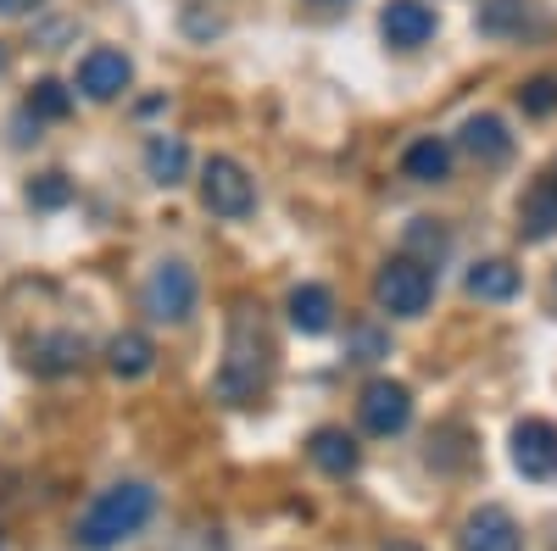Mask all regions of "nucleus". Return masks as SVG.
I'll return each instance as SVG.
<instances>
[{"instance_id": "nucleus-1", "label": "nucleus", "mask_w": 557, "mask_h": 551, "mask_svg": "<svg viewBox=\"0 0 557 551\" xmlns=\"http://www.w3.org/2000/svg\"><path fill=\"white\" fill-rule=\"evenodd\" d=\"M151 513H157V490H151V485H139V479H123V485L101 490V496H96V508L78 518V546H89V551H112V546H123V540H134L139 529H146Z\"/></svg>"}, {"instance_id": "nucleus-2", "label": "nucleus", "mask_w": 557, "mask_h": 551, "mask_svg": "<svg viewBox=\"0 0 557 551\" xmlns=\"http://www.w3.org/2000/svg\"><path fill=\"white\" fill-rule=\"evenodd\" d=\"M268 335H262V324H251V312L240 306L235 312V329H228V362H223V374H218V396H228V401H240V396H251L257 385H262V374H268Z\"/></svg>"}, {"instance_id": "nucleus-3", "label": "nucleus", "mask_w": 557, "mask_h": 551, "mask_svg": "<svg viewBox=\"0 0 557 551\" xmlns=\"http://www.w3.org/2000/svg\"><path fill=\"white\" fill-rule=\"evenodd\" d=\"M430 296H435V279H430V267L418 256H391L380 267V279H374V301L391 317H418L430 306Z\"/></svg>"}, {"instance_id": "nucleus-4", "label": "nucleus", "mask_w": 557, "mask_h": 551, "mask_svg": "<svg viewBox=\"0 0 557 551\" xmlns=\"http://www.w3.org/2000/svg\"><path fill=\"white\" fill-rule=\"evenodd\" d=\"M201 201H207V212H218V217H251L257 190H251V178H246L240 162L212 156V162L201 167Z\"/></svg>"}, {"instance_id": "nucleus-5", "label": "nucleus", "mask_w": 557, "mask_h": 551, "mask_svg": "<svg viewBox=\"0 0 557 551\" xmlns=\"http://www.w3.org/2000/svg\"><path fill=\"white\" fill-rule=\"evenodd\" d=\"M146 312L157 324H184L196 312V273L184 262H162L146 279Z\"/></svg>"}, {"instance_id": "nucleus-6", "label": "nucleus", "mask_w": 557, "mask_h": 551, "mask_svg": "<svg viewBox=\"0 0 557 551\" xmlns=\"http://www.w3.org/2000/svg\"><path fill=\"white\" fill-rule=\"evenodd\" d=\"M357 418L368 435H401L407 418H412V390L396 385V379H374L357 401Z\"/></svg>"}, {"instance_id": "nucleus-7", "label": "nucleus", "mask_w": 557, "mask_h": 551, "mask_svg": "<svg viewBox=\"0 0 557 551\" xmlns=\"http://www.w3.org/2000/svg\"><path fill=\"white\" fill-rule=\"evenodd\" d=\"M513 468L524 479H535V485L557 479V429L546 418H524L513 429Z\"/></svg>"}, {"instance_id": "nucleus-8", "label": "nucleus", "mask_w": 557, "mask_h": 551, "mask_svg": "<svg viewBox=\"0 0 557 551\" xmlns=\"http://www.w3.org/2000/svg\"><path fill=\"white\" fill-rule=\"evenodd\" d=\"M128 78H134L128 57L123 51H107V45H96V51L78 62V89H84L89 101H117L123 89H128Z\"/></svg>"}, {"instance_id": "nucleus-9", "label": "nucleus", "mask_w": 557, "mask_h": 551, "mask_svg": "<svg viewBox=\"0 0 557 551\" xmlns=\"http://www.w3.org/2000/svg\"><path fill=\"white\" fill-rule=\"evenodd\" d=\"M552 235H557V167H546L524 190V201H519V240L541 246Z\"/></svg>"}, {"instance_id": "nucleus-10", "label": "nucleus", "mask_w": 557, "mask_h": 551, "mask_svg": "<svg viewBox=\"0 0 557 551\" xmlns=\"http://www.w3.org/2000/svg\"><path fill=\"white\" fill-rule=\"evenodd\" d=\"M457 546L462 551H524V535H519V524H513L507 508H480V513H469Z\"/></svg>"}, {"instance_id": "nucleus-11", "label": "nucleus", "mask_w": 557, "mask_h": 551, "mask_svg": "<svg viewBox=\"0 0 557 551\" xmlns=\"http://www.w3.org/2000/svg\"><path fill=\"white\" fill-rule=\"evenodd\" d=\"M380 28H385V39L396 45V51H418V45L435 34V12L424 7V0H391Z\"/></svg>"}, {"instance_id": "nucleus-12", "label": "nucleus", "mask_w": 557, "mask_h": 551, "mask_svg": "<svg viewBox=\"0 0 557 551\" xmlns=\"http://www.w3.org/2000/svg\"><path fill=\"white\" fill-rule=\"evenodd\" d=\"M457 146L469 151V156H480V162H507V156H513V134H507L502 117L485 112V117H469V123H462Z\"/></svg>"}, {"instance_id": "nucleus-13", "label": "nucleus", "mask_w": 557, "mask_h": 551, "mask_svg": "<svg viewBox=\"0 0 557 551\" xmlns=\"http://www.w3.org/2000/svg\"><path fill=\"white\" fill-rule=\"evenodd\" d=\"M307 456L323 468V474H335V479H346L351 468H357V440L346 435V429H312V440H307Z\"/></svg>"}, {"instance_id": "nucleus-14", "label": "nucleus", "mask_w": 557, "mask_h": 551, "mask_svg": "<svg viewBox=\"0 0 557 551\" xmlns=\"http://www.w3.org/2000/svg\"><path fill=\"white\" fill-rule=\"evenodd\" d=\"M530 17H535L530 0H480L474 28H480V34H491V39H513V34H524V28H530Z\"/></svg>"}, {"instance_id": "nucleus-15", "label": "nucleus", "mask_w": 557, "mask_h": 551, "mask_svg": "<svg viewBox=\"0 0 557 551\" xmlns=\"http://www.w3.org/2000/svg\"><path fill=\"white\" fill-rule=\"evenodd\" d=\"M290 324L301 335H323L335 324V296L323 290V285H296L290 290Z\"/></svg>"}, {"instance_id": "nucleus-16", "label": "nucleus", "mask_w": 557, "mask_h": 551, "mask_svg": "<svg viewBox=\"0 0 557 551\" xmlns=\"http://www.w3.org/2000/svg\"><path fill=\"white\" fill-rule=\"evenodd\" d=\"M519 285H524V279H519V267H513V262H502V256L469 267V296H480V301H513Z\"/></svg>"}, {"instance_id": "nucleus-17", "label": "nucleus", "mask_w": 557, "mask_h": 551, "mask_svg": "<svg viewBox=\"0 0 557 551\" xmlns=\"http://www.w3.org/2000/svg\"><path fill=\"white\" fill-rule=\"evenodd\" d=\"M28 362H34V374H45V379L73 374V367L84 362V340L78 335H45V340H34Z\"/></svg>"}, {"instance_id": "nucleus-18", "label": "nucleus", "mask_w": 557, "mask_h": 551, "mask_svg": "<svg viewBox=\"0 0 557 551\" xmlns=\"http://www.w3.org/2000/svg\"><path fill=\"white\" fill-rule=\"evenodd\" d=\"M107 362H112V374H117V379H146L151 367H157V346H151L146 335L123 329V335L107 346Z\"/></svg>"}, {"instance_id": "nucleus-19", "label": "nucleus", "mask_w": 557, "mask_h": 551, "mask_svg": "<svg viewBox=\"0 0 557 551\" xmlns=\"http://www.w3.org/2000/svg\"><path fill=\"white\" fill-rule=\"evenodd\" d=\"M401 173L418 178V184H441L451 173V146L435 140V134H424V140H412L407 156H401Z\"/></svg>"}, {"instance_id": "nucleus-20", "label": "nucleus", "mask_w": 557, "mask_h": 551, "mask_svg": "<svg viewBox=\"0 0 557 551\" xmlns=\"http://www.w3.org/2000/svg\"><path fill=\"white\" fill-rule=\"evenodd\" d=\"M184 167H190V146H184L178 134H157V140L146 146V173L157 184H168V190L184 178Z\"/></svg>"}, {"instance_id": "nucleus-21", "label": "nucleus", "mask_w": 557, "mask_h": 551, "mask_svg": "<svg viewBox=\"0 0 557 551\" xmlns=\"http://www.w3.org/2000/svg\"><path fill=\"white\" fill-rule=\"evenodd\" d=\"M28 112H34V117L62 123V117L73 112V89H67V84H57V78H39V84L28 89Z\"/></svg>"}, {"instance_id": "nucleus-22", "label": "nucleus", "mask_w": 557, "mask_h": 551, "mask_svg": "<svg viewBox=\"0 0 557 551\" xmlns=\"http://www.w3.org/2000/svg\"><path fill=\"white\" fill-rule=\"evenodd\" d=\"M73 201V178L67 173H39L34 184H28V206L34 212H62Z\"/></svg>"}, {"instance_id": "nucleus-23", "label": "nucleus", "mask_w": 557, "mask_h": 551, "mask_svg": "<svg viewBox=\"0 0 557 551\" xmlns=\"http://www.w3.org/2000/svg\"><path fill=\"white\" fill-rule=\"evenodd\" d=\"M519 107H524V117H552V112H557V73L530 78V84L519 89Z\"/></svg>"}, {"instance_id": "nucleus-24", "label": "nucleus", "mask_w": 557, "mask_h": 551, "mask_svg": "<svg viewBox=\"0 0 557 551\" xmlns=\"http://www.w3.org/2000/svg\"><path fill=\"white\" fill-rule=\"evenodd\" d=\"M407 240H412V246H430L435 256L446 251V235H441V228H424V223H412V228H407Z\"/></svg>"}, {"instance_id": "nucleus-25", "label": "nucleus", "mask_w": 557, "mask_h": 551, "mask_svg": "<svg viewBox=\"0 0 557 551\" xmlns=\"http://www.w3.org/2000/svg\"><path fill=\"white\" fill-rule=\"evenodd\" d=\"M357 351H362L357 362H374V356H380V335H368V329H362V335H357Z\"/></svg>"}, {"instance_id": "nucleus-26", "label": "nucleus", "mask_w": 557, "mask_h": 551, "mask_svg": "<svg viewBox=\"0 0 557 551\" xmlns=\"http://www.w3.org/2000/svg\"><path fill=\"white\" fill-rule=\"evenodd\" d=\"M39 0H0V17H23V12H34Z\"/></svg>"}, {"instance_id": "nucleus-27", "label": "nucleus", "mask_w": 557, "mask_h": 551, "mask_svg": "<svg viewBox=\"0 0 557 551\" xmlns=\"http://www.w3.org/2000/svg\"><path fill=\"white\" fill-rule=\"evenodd\" d=\"M385 551H424V546H412V540H391Z\"/></svg>"}, {"instance_id": "nucleus-28", "label": "nucleus", "mask_w": 557, "mask_h": 551, "mask_svg": "<svg viewBox=\"0 0 557 551\" xmlns=\"http://www.w3.org/2000/svg\"><path fill=\"white\" fill-rule=\"evenodd\" d=\"M318 7H346V0H318Z\"/></svg>"}, {"instance_id": "nucleus-29", "label": "nucleus", "mask_w": 557, "mask_h": 551, "mask_svg": "<svg viewBox=\"0 0 557 551\" xmlns=\"http://www.w3.org/2000/svg\"><path fill=\"white\" fill-rule=\"evenodd\" d=\"M0 73H7V51H0Z\"/></svg>"}]
</instances>
